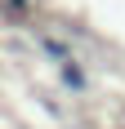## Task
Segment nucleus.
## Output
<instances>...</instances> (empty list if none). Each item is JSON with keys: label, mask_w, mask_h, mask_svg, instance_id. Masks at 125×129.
I'll return each instance as SVG.
<instances>
[{"label": "nucleus", "mask_w": 125, "mask_h": 129, "mask_svg": "<svg viewBox=\"0 0 125 129\" xmlns=\"http://www.w3.org/2000/svg\"><path fill=\"white\" fill-rule=\"evenodd\" d=\"M40 53H45L54 67L72 62V45H67V40H58V36H40Z\"/></svg>", "instance_id": "f03ea898"}, {"label": "nucleus", "mask_w": 125, "mask_h": 129, "mask_svg": "<svg viewBox=\"0 0 125 129\" xmlns=\"http://www.w3.org/2000/svg\"><path fill=\"white\" fill-rule=\"evenodd\" d=\"M58 85H62L67 93H85V89H89V76H85V67L72 58V62H62V67H58Z\"/></svg>", "instance_id": "f257e3e1"}, {"label": "nucleus", "mask_w": 125, "mask_h": 129, "mask_svg": "<svg viewBox=\"0 0 125 129\" xmlns=\"http://www.w3.org/2000/svg\"><path fill=\"white\" fill-rule=\"evenodd\" d=\"M27 9H31V0H0V13L5 18H23Z\"/></svg>", "instance_id": "7ed1b4c3"}]
</instances>
